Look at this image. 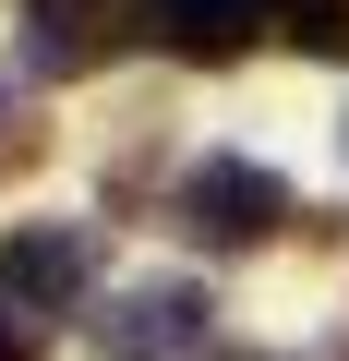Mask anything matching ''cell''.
<instances>
[{
	"label": "cell",
	"mask_w": 349,
	"mask_h": 361,
	"mask_svg": "<svg viewBox=\"0 0 349 361\" xmlns=\"http://www.w3.org/2000/svg\"><path fill=\"white\" fill-rule=\"evenodd\" d=\"M169 217H181V241L193 253H265V241H289V229H313V205L289 193L277 169H253V157H205V169H181V193H169Z\"/></svg>",
	"instance_id": "1"
},
{
	"label": "cell",
	"mask_w": 349,
	"mask_h": 361,
	"mask_svg": "<svg viewBox=\"0 0 349 361\" xmlns=\"http://www.w3.org/2000/svg\"><path fill=\"white\" fill-rule=\"evenodd\" d=\"M97 265H109V241L85 229V217H37V229H13L0 241V313H85V289H97Z\"/></svg>",
	"instance_id": "2"
},
{
	"label": "cell",
	"mask_w": 349,
	"mask_h": 361,
	"mask_svg": "<svg viewBox=\"0 0 349 361\" xmlns=\"http://www.w3.org/2000/svg\"><path fill=\"white\" fill-rule=\"evenodd\" d=\"M217 349V301L193 277H145L97 313V361H205Z\"/></svg>",
	"instance_id": "3"
},
{
	"label": "cell",
	"mask_w": 349,
	"mask_h": 361,
	"mask_svg": "<svg viewBox=\"0 0 349 361\" xmlns=\"http://www.w3.org/2000/svg\"><path fill=\"white\" fill-rule=\"evenodd\" d=\"M133 25H145L157 61H181V73H229V61L265 37L253 0H133Z\"/></svg>",
	"instance_id": "4"
},
{
	"label": "cell",
	"mask_w": 349,
	"mask_h": 361,
	"mask_svg": "<svg viewBox=\"0 0 349 361\" xmlns=\"http://www.w3.org/2000/svg\"><path fill=\"white\" fill-rule=\"evenodd\" d=\"M121 37H145L133 25V0H25V61L61 85V73H97Z\"/></svg>",
	"instance_id": "5"
},
{
	"label": "cell",
	"mask_w": 349,
	"mask_h": 361,
	"mask_svg": "<svg viewBox=\"0 0 349 361\" xmlns=\"http://www.w3.org/2000/svg\"><path fill=\"white\" fill-rule=\"evenodd\" d=\"M265 37H289L301 61H349V0H253Z\"/></svg>",
	"instance_id": "6"
},
{
	"label": "cell",
	"mask_w": 349,
	"mask_h": 361,
	"mask_svg": "<svg viewBox=\"0 0 349 361\" xmlns=\"http://www.w3.org/2000/svg\"><path fill=\"white\" fill-rule=\"evenodd\" d=\"M37 157H49V121H37L13 85H0V169H37Z\"/></svg>",
	"instance_id": "7"
},
{
	"label": "cell",
	"mask_w": 349,
	"mask_h": 361,
	"mask_svg": "<svg viewBox=\"0 0 349 361\" xmlns=\"http://www.w3.org/2000/svg\"><path fill=\"white\" fill-rule=\"evenodd\" d=\"M0 361H49V349H37V325H25V313H0Z\"/></svg>",
	"instance_id": "8"
}]
</instances>
